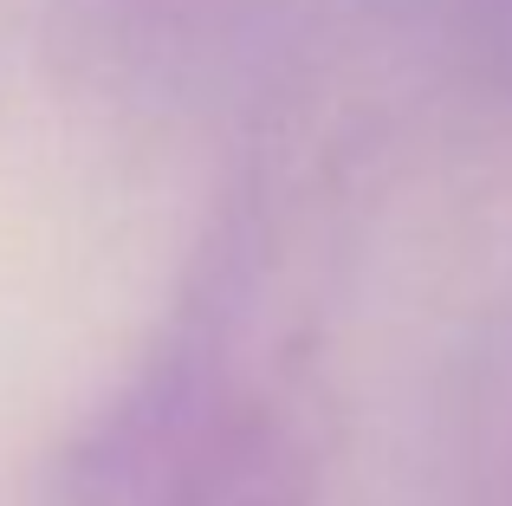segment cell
Instances as JSON below:
<instances>
[{"mask_svg":"<svg viewBox=\"0 0 512 506\" xmlns=\"http://www.w3.org/2000/svg\"><path fill=\"white\" fill-rule=\"evenodd\" d=\"M279 130L240 163L143 357L52 442L39 506H318L338 195Z\"/></svg>","mask_w":512,"mask_h":506,"instance_id":"1","label":"cell"},{"mask_svg":"<svg viewBox=\"0 0 512 506\" xmlns=\"http://www.w3.org/2000/svg\"><path fill=\"white\" fill-rule=\"evenodd\" d=\"M467 39H474L480 72L512 91V0H467Z\"/></svg>","mask_w":512,"mask_h":506,"instance_id":"2","label":"cell"},{"mask_svg":"<svg viewBox=\"0 0 512 506\" xmlns=\"http://www.w3.org/2000/svg\"><path fill=\"white\" fill-rule=\"evenodd\" d=\"M188 0H85L91 26H137V33H156L169 13H182Z\"/></svg>","mask_w":512,"mask_h":506,"instance_id":"3","label":"cell"}]
</instances>
